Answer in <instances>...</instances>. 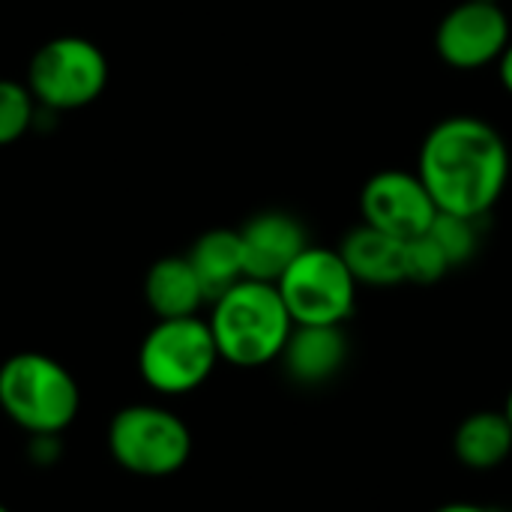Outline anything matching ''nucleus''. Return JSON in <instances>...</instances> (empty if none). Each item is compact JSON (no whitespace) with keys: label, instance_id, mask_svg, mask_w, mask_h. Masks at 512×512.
<instances>
[{"label":"nucleus","instance_id":"obj_1","mask_svg":"<svg viewBox=\"0 0 512 512\" xmlns=\"http://www.w3.org/2000/svg\"><path fill=\"white\" fill-rule=\"evenodd\" d=\"M417 174L438 213L483 219L510 183V147L483 117H444L420 144Z\"/></svg>","mask_w":512,"mask_h":512},{"label":"nucleus","instance_id":"obj_2","mask_svg":"<svg viewBox=\"0 0 512 512\" xmlns=\"http://www.w3.org/2000/svg\"><path fill=\"white\" fill-rule=\"evenodd\" d=\"M210 306L207 324L225 363L258 369L282 357L294 318L273 282L243 279Z\"/></svg>","mask_w":512,"mask_h":512},{"label":"nucleus","instance_id":"obj_3","mask_svg":"<svg viewBox=\"0 0 512 512\" xmlns=\"http://www.w3.org/2000/svg\"><path fill=\"white\" fill-rule=\"evenodd\" d=\"M81 408L72 372L48 354L21 351L0 366V411L27 435H63Z\"/></svg>","mask_w":512,"mask_h":512},{"label":"nucleus","instance_id":"obj_4","mask_svg":"<svg viewBox=\"0 0 512 512\" xmlns=\"http://www.w3.org/2000/svg\"><path fill=\"white\" fill-rule=\"evenodd\" d=\"M210 324L198 315L156 321L138 348V375L159 396H186L219 366Z\"/></svg>","mask_w":512,"mask_h":512},{"label":"nucleus","instance_id":"obj_5","mask_svg":"<svg viewBox=\"0 0 512 512\" xmlns=\"http://www.w3.org/2000/svg\"><path fill=\"white\" fill-rule=\"evenodd\" d=\"M111 459L135 477L162 480L186 468L192 456V432L174 411L162 405L120 408L105 435Z\"/></svg>","mask_w":512,"mask_h":512},{"label":"nucleus","instance_id":"obj_6","mask_svg":"<svg viewBox=\"0 0 512 512\" xmlns=\"http://www.w3.org/2000/svg\"><path fill=\"white\" fill-rule=\"evenodd\" d=\"M294 324L342 327L357 306V279L339 249L306 246L276 282Z\"/></svg>","mask_w":512,"mask_h":512},{"label":"nucleus","instance_id":"obj_7","mask_svg":"<svg viewBox=\"0 0 512 512\" xmlns=\"http://www.w3.org/2000/svg\"><path fill=\"white\" fill-rule=\"evenodd\" d=\"M108 81L105 54L81 36H57L45 42L27 69V87L45 108L69 111L90 105Z\"/></svg>","mask_w":512,"mask_h":512},{"label":"nucleus","instance_id":"obj_8","mask_svg":"<svg viewBox=\"0 0 512 512\" xmlns=\"http://www.w3.org/2000/svg\"><path fill=\"white\" fill-rule=\"evenodd\" d=\"M360 216L366 225L396 240H414L432 228L438 207L417 171L387 168L366 180L360 192Z\"/></svg>","mask_w":512,"mask_h":512},{"label":"nucleus","instance_id":"obj_9","mask_svg":"<svg viewBox=\"0 0 512 512\" xmlns=\"http://www.w3.org/2000/svg\"><path fill=\"white\" fill-rule=\"evenodd\" d=\"M507 45H510V18L501 9V3L462 0L441 18L435 33L438 57L462 72L498 63Z\"/></svg>","mask_w":512,"mask_h":512},{"label":"nucleus","instance_id":"obj_10","mask_svg":"<svg viewBox=\"0 0 512 512\" xmlns=\"http://www.w3.org/2000/svg\"><path fill=\"white\" fill-rule=\"evenodd\" d=\"M246 279L279 282V276L297 261V255L309 246L306 228L297 216L282 210H267L252 216L240 228Z\"/></svg>","mask_w":512,"mask_h":512},{"label":"nucleus","instance_id":"obj_11","mask_svg":"<svg viewBox=\"0 0 512 512\" xmlns=\"http://www.w3.org/2000/svg\"><path fill=\"white\" fill-rule=\"evenodd\" d=\"M279 360L294 384L303 387L327 384L342 372L348 360V336L342 327L294 324Z\"/></svg>","mask_w":512,"mask_h":512},{"label":"nucleus","instance_id":"obj_12","mask_svg":"<svg viewBox=\"0 0 512 512\" xmlns=\"http://www.w3.org/2000/svg\"><path fill=\"white\" fill-rule=\"evenodd\" d=\"M339 255L354 273L357 285L369 288H393L405 282V240H396L372 225H357L339 243Z\"/></svg>","mask_w":512,"mask_h":512},{"label":"nucleus","instance_id":"obj_13","mask_svg":"<svg viewBox=\"0 0 512 512\" xmlns=\"http://www.w3.org/2000/svg\"><path fill=\"white\" fill-rule=\"evenodd\" d=\"M144 300L150 306V312L165 321V318H189L198 315V309L207 300L201 279L195 276L189 258H159L147 276H144Z\"/></svg>","mask_w":512,"mask_h":512},{"label":"nucleus","instance_id":"obj_14","mask_svg":"<svg viewBox=\"0 0 512 512\" xmlns=\"http://www.w3.org/2000/svg\"><path fill=\"white\" fill-rule=\"evenodd\" d=\"M186 258H189L195 276L201 279V288H204L210 303L219 294H225L228 288H234L237 282L246 279L240 231L213 228V231H207V234H201L195 240V246L189 249Z\"/></svg>","mask_w":512,"mask_h":512},{"label":"nucleus","instance_id":"obj_15","mask_svg":"<svg viewBox=\"0 0 512 512\" xmlns=\"http://www.w3.org/2000/svg\"><path fill=\"white\" fill-rule=\"evenodd\" d=\"M456 459L471 471H495L512 453V426L504 411H477L453 435Z\"/></svg>","mask_w":512,"mask_h":512},{"label":"nucleus","instance_id":"obj_16","mask_svg":"<svg viewBox=\"0 0 512 512\" xmlns=\"http://www.w3.org/2000/svg\"><path fill=\"white\" fill-rule=\"evenodd\" d=\"M429 237L444 249L450 267H462L480 249V219L438 213L435 222H432V228H429Z\"/></svg>","mask_w":512,"mask_h":512},{"label":"nucleus","instance_id":"obj_17","mask_svg":"<svg viewBox=\"0 0 512 512\" xmlns=\"http://www.w3.org/2000/svg\"><path fill=\"white\" fill-rule=\"evenodd\" d=\"M402 267H405V282H414V285H435L453 270L444 249L429 237V231L414 240H405Z\"/></svg>","mask_w":512,"mask_h":512},{"label":"nucleus","instance_id":"obj_18","mask_svg":"<svg viewBox=\"0 0 512 512\" xmlns=\"http://www.w3.org/2000/svg\"><path fill=\"white\" fill-rule=\"evenodd\" d=\"M33 93L27 84L0 78V147L18 141L33 123Z\"/></svg>","mask_w":512,"mask_h":512},{"label":"nucleus","instance_id":"obj_19","mask_svg":"<svg viewBox=\"0 0 512 512\" xmlns=\"http://www.w3.org/2000/svg\"><path fill=\"white\" fill-rule=\"evenodd\" d=\"M27 456H30V462H33L36 468H51V465L63 456L60 435H30Z\"/></svg>","mask_w":512,"mask_h":512},{"label":"nucleus","instance_id":"obj_20","mask_svg":"<svg viewBox=\"0 0 512 512\" xmlns=\"http://www.w3.org/2000/svg\"><path fill=\"white\" fill-rule=\"evenodd\" d=\"M498 78H501V87L512 96V39L504 48V54L498 57Z\"/></svg>","mask_w":512,"mask_h":512},{"label":"nucleus","instance_id":"obj_21","mask_svg":"<svg viewBox=\"0 0 512 512\" xmlns=\"http://www.w3.org/2000/svg\"><path fill=\"white\" fill-rule=\"evenodd\" d=\"M435 512H492V510H486V507H480V504H444V507H438Z\"/></svg>","mask_w":512,"mask_h":512},{"label":"nucleus","instance_id":"obj_22","mask_svg":"<svg viewBox=\"0 0 512 512\" xmlns=\"http://www.w3.org/2000/svg\"><path fill=\"white\" fill-rule=\"evenodd\" d=\"M504 414H507V420H510V426H512V390H510V396H507V405H504Z\"/></svg>","mask_w":512,"mask_h":512},{"label":"nucleus","instance_id":"obj_23","mask_svg":"<svg viewBox=\"0 0 512 512\" xmlns=\"http://www.w3.org/2000/svg\"><path fill=\"white\" fill-rule=\"evenodd\" d=\"M480 3H498V0H480Z\"/></svg>","mask_w":512,"mask_h":512},{"label":"nucleus","instance_id":"obj_24","mask_svg":"<svg viewBox=\"0 0 512 512\" xmlns=\"http://www.w3.org/2000/svg\"><path fill=\"white\" fill-rule=\"evenodd\" d=\"M0 512H9V510H6V507H3V504H0Z\"/></svg>","mask_w":512,"mask_h":512}]
</instances>
